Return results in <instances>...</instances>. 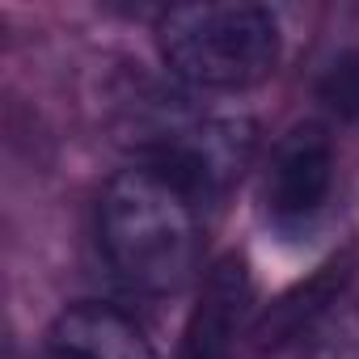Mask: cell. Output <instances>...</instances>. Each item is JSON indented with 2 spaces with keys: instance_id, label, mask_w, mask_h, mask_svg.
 I'll list each match as a JSON object with an SVG mask.
<instances>
[{
  "instance_id": "obj_8",
  "label": "cell",
  "mask_w": 359,
  "mask_h": 359,
  "mask_svg": "<svg viewBox=\"0 0 359 359\" xmlns=\"http://www.w3.org/2000/svg\"><path fill=\"white\" fill-rule=\"evenodd\" d=\"M330 359H359V317L351 325H342V334L330 346Z\"/></svg>"
},
{
  "instance_id": "obj_4",
  "label": "cell",
  "mask_w": 359,
  "mask_h": 359,
  "mask_svg": "<svg viewBox=\"0 0 359 359\" xmlns=\"http://www.w3.org/2000/svg\"><path fill=\"white\" fill-rule=\"evenodd\" d=\"M334 177H338V152L330 131L317 123H296L287 135L275 140L262 173L266 220L279 233L309 229L334 195Z\"/></svg>"
},
{
  "instance_id": "obj_7",
  "label": "cell",
  "mask_w": 359,
  "mask_h": 359,
  "mask_svg": "<svg viewBox=\"0 0 359 359\" xmlns=\"http://www.w3.org/2000/svg\"><path fill=\"white\" fill-rule=\"evenodd\" d=\"M317 93H321V102H325L338 118L359 123V55H355V51H351V55H338V60L325 68Z\"/></svg>"
},
{
  "instance_id": "obj_1",
  "label": "cell",
  "mask_w": 359,
  "mask_h": 359,
  "mask_svg": "<svg viewBox=\"0 0 359 359\" xmlns=\"http://www.w3.org/2000/svg\"><path fill=\"white\" fill-rule=\"evenodd\" d=\"M97 237L110 271L131 292L173 296L203 258V199L177 173L135 161L102 191Z\"/></svg>"
},
{
  "instance_id": "obj_6",
  "label": "cell",
  "mask_w": 359,
  "mask_h": 359,
  "mask_svg": "<svg viewBox=\"0 0 359 359\" xmlns=\"http://www.w3.org/2000/svg\"><path fill=\"white\" fill-rule=\"evenodd\" d=\"M250 271L241 258H224L203 292H199V304L191 313V325H187V342H182V359H229L233 355V342L241 334V321L250 313Z\"/></svg>"
},
{
  "instance_id": "obj_3",
  "label": "cell",
  "mask_w": 359,
  "mask_h": 359,
  "mask_svg": "<svg viewBox=\"0 0 359 359\" xmlns=\"http://www.w3.org/2000/svg\"><path fill=\"white\" fill-rule=\"evenodd\" d=\"M140 161H152L177 173L199 199L229 191L254 156V123L241 114H212L187 102H156L152 114H135Z\"/></svg>"
},
{
  "instance_id": "obj_5",
  "label": "cell",
  "mask_w": 359,
  "mask_h": 359,
  "mask_svg": "<svg viewBox=\"0 0 359 359\" xmlns=\"http://www.w3.org/2000/svg\"><path fill=\"white\" fill-rule=\"evenodd\" d=\"M47 359H156V351L127 313L97 300H81L51 321Z\"/></svg>"
},
{
  "instance_id": "obj_2",
  "label": "cell",
  "mask_w": 359,
  "mask_h": 359,
  "mask_svg": "<svg viewBox=\"0 0 359 359\" xmlns=\"http://www.w3.org/2000/svg\"><path fill=\"white\" fill-rule=\"evenodd\" d=\"M165 68L203 93H237L279 64V26L262 5H173L156 22Z\"/></svg>"
}]
</instances>
